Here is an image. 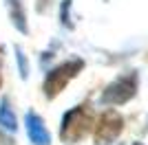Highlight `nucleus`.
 <instances>
[{
    "label": "nucleus",
    "mask_w": 148,
    "mask_h": 145,
    "mask_svg": "<svg viewBox=\"0 0 148 145\" xmlns=\"http://www.w3.org/2000/svg\"><path fill=\"white\" fill-rule=\"evenodd\" d=\"M91 125H93V115L88 110V106H75L62 119L60 136L64 143H77L82 136H86Z\"/></svg>",
    "instance_id": "f257e3e1"
},
{
    "label": "nucleus",
    "mask_w": 148,
    "mask_h": 145,
    "mask_svg": "<svg viewBox=\"0 0 148 145\" xmlns=\"http://www.w3.org/2000/svg\"><path fill=\"white\" fill-rule=\"evenodd\" d=\"M82 66H84L82 60H71V62L60 64L56 70H51L49 75H47V79H44V95L49 97V99L51 97H58L64 88H66L69 81L82 70Z\"/></svg>",
    "instance_id": "f03ea898"
},
{
    "label": "nucleus",
    "mask_w": 148,
    "mask_h": 145,
    "mask_svg": "<svg viewBox=\"0 0 148 145\" xmlns=\"http://www.w3.org/2000/svg\"><path fill=\"white\" fill-rule=\"evenodd\" d=\"M137 92V75L135 72H128L124 77L115 79L113 84H108L102 92V101L106 106H122V103L130 101Z\"/></svg>",
    "instance_id": "7ed1b4c3"
},
{
    "label": "nucleus",
    "mask_w": 148,
    "mask_h": 145,
    "mask_svg": "<svg viewBox=\"0 0 148 145\" xmlns=\"http://www.w3.org/2000/svg\"><path fill=\"white\" fill-rule=\"evenodd\" d=\"M122 130H124L122 115L117 110H106V112L99 115L97 123H95V139L99 143H111L122 134Z\"/></svg>",
    "instance_id": "20e7f679"
},
{
    "label": "nucleus",
    "mask_w": 148,
    "mask_h": 145,
    "mask_svg": "<svg viewBox=\"0 0 148 145\" xmlns=\"http://www.w3.org/2000/svg\"><path fill=\"white\" fill-rule=\"evenodd\" d=\"M25 123H27V134H29V139L33 141V145H49L51 143V134H49V130L44 127L42 119L38 115L29 112Z\"/></svg>",
    "instance_id": "39448f33"
},
{
    "label": "nucleus",
    "mask_w": 148,
    "mask_h": 145,
    "mask_svg": "<svg viewBox=\"0 0 148 145\" xmlns=\"http://www.w3.org/2000/svg\"><path fill=\"white\" fill-rule=\"evenodd\" d=\"M7 5H9V13H11L13 24H16L22 33H27V16H25L22 0H7Z\"/></svg>",
    "instance_id": "423d86ee"
},
{
    "label": "nucleus",
    "mask_w": 148,
    "mask_h": 145,
    "mask_svg": "<svg viewBox=\"0 0 148 145\" xmlns=\"http://www.w3.org/2000/svg\"><path fill=\"white\" fill-rule=\"evenodd\" d=\"M0 125L7 127V130H16V127H18L16 112L11 110V106H9L7 99H2V103H0Z\"/></svg>",
    "instance_id": "0eeeda50"
},
{
    "label": "nucleus",
    "mask_w": 148,
    "mask_h": 145,
    "mask_svg": "<svg viewBox=\"0 0 148 145\" xmlns=\"http://www.w3.org/2000/svg\"><path fill=\"white\" fill-rule=\"evenodd\" d=\"M0 145H13V141H11V139H7L5 134H0Z\"/></svg>",
    "instance_id": "6e6552de"
}]
</instances>
